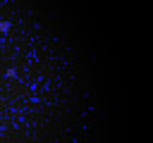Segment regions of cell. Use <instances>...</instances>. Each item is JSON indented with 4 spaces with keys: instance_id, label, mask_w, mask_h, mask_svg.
<instances>
[]
</instances>
